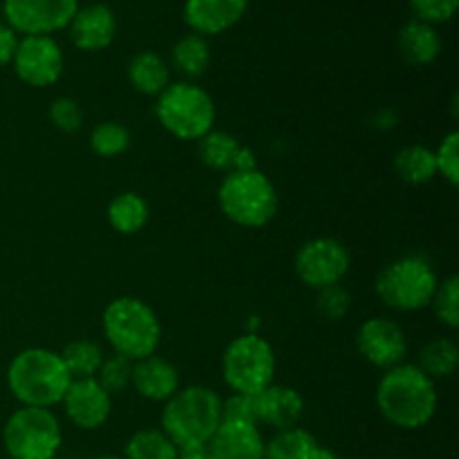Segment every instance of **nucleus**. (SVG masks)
<instances>
[{
	"label": "nucleus",
	"mask_w": 459,
	"mask_h": 459,
	"mask_svg": "<svg viewBox=\"0 0 459 459\" xmlns=\"http://www.w3.org/2000/svg\"><path fill=\"white\" fill-rule=\"evenodd\" d=\"M65 415L76 429L97 430L108 421L112 411V394L101 388L97 379H72L63 397Z\"/></svg>",
	"instance_id": "4468645a"
},
{
	"label": "nucleus",
	"mask_w": 459,
	"mask_h": 459,
	"mask_svg": "<svg viewBox=\"0 0 459 459\" xmlns=\"http://www.w3.org/2000/svg\"><path fill=\"white\" fill-rule=\"evenodd\" d=\"M437 273L424 255H402L377 276L375 291L384 305L397 312H417L433 303Z\"/></svg>",
	"instance_id": "423d86ee"
},
{
	"label": "nucleus",
	"mask_w": 459,
	"mask_h": 459,
	"mask_svg": "<svg viewBox=\"0 0 459 459\" xmlns=\"http://www.w3.org/2000/svg\"><path fill=\"white\" fill-rule=\"evenodd\" d=\"M94 459H124V457H119V455H99V457H94Z\"/></svg>",
	"instance_id": "79ce46f5"
},
{
	"label": "nucleus",
	"mask_w": 459,
	"mask_h": 459,
	"mask_svg": "<svg viewBox=\"0 0 459 459\" xmlns=\"http://www.w3.org/2000/svg\"><path fill=\"white\" fill-rule=\"evenodd\" d=\"M16 31L7 25H0V67H4L7 63H12L13 52H16Z\"/></svg>",
	"instance_id": "4c0bfd02"
},
{
	"label": "nucleus",
	"mask_w": 459,
	"mask_h": 459,
	"mask_svg": "<svg viewBox=\"0 0 459 459\" xmlns=\"http://www.w3.org/2000/svg\"><path fill=\"white\" fill-rule=\"evenodd\" d=\"M222 421H247V424L258 426L255 399L249 394L233 393L227 402H222Z\"/></svg>",
	"instance_id": "e433bc0d"
},
{
	"label": "nucleus",
	"mask_w": 459,
	"mask_h": 459,
	"mask_svg": "<svg viewBox=\"0 0 459 459\" xmlns=\"http://www.w3.org/2000/svg\"><path fill=\"white\" fill-rule=\"evenodd\" d=\"M76 0H4L3 13L7 27L25 36H49L65 30L74 18Z\"/></svg>",
	"instance_id": "9b49d317"
},
{
	"label": "nucleus",
	"mask_w": 459,
	"mask_h": 459,
	"mask_svg": "<svg viewBox=\"0 0 459 459\" xmlns=\"http://www.w3.org/2000/svg\"><path fill=\"white\" fill-rule=\"evenodd\" d=\"M90 146L99 157H117L130 146V133L117 121L99 124L90 134Z\"/></svg>",
	"instance_id": "c756f323"
},
{
	"label": "nucleus",
	"mask_w": 459,
	"mask_h": 459,
	"mask_svg": "<svg viewBox=\"0 0 459 459\" xmlns=\"http://www.w3.org/2000/svg\"><path fill=\"white\" fill-rule=\"evenodd\" d=\"M94 379L101 384V388L106 390L108 394L124 393L130 385V381H133V361L121 357V354L106 357Z\"/></svg>",
	"instance_id": "7c9ffc66"
},
{
	"label": "nucleus",
	"mask_w": 459,
	"mask_h": 459,
	"mask_svg": "<svg viewBox=\"0 0 459 459\" xmlns=\"http://www.w3.org/2000/svg\"><path fill=\"white\" fill-rule=\"evenodd\" d=\"M357 348L368 363L381 368V370H390L406 359V332L390 318H370L359 327Z\"/></svg>",
	"instance_id": "ddd939ff"
},
{
	"label": "nucleus",
	"mask_w": 459,
	"mask_h": 459,
	"mask_svg": "<svg viewBox=\"0 0 459 459\" xmlns=\"http://www.w3.org/2000/svg\"><path fill=\"white\" fill-rule=\"evenodd\" d=\"M206 446L213 459H264L260 426L247 421H222Z\"/></svg>",
	"instance_id": "2eb2a0df"
},
{
	"label": "nucleus",
	"mask_w": 459,
	"mask_h": 459,
	"mask_svg": "<svg viewBox=\"0 0 459 459\" xmlns=\"http://www.w3.org/2000/svg\"><path fill=\"white\" fill-rule=\"evenodd\" d=\"M222 213L238 227H264L278 213V193L272 179L255 170H236L224 178L218 191Z\"/></svg>",
	"instance_id": "39448f33"
},
{
	"label": "nucleus",
	"mask_w": 459,
	"mask_h": 459,
	"mask_svg": "<svg viewBox=\"0 0 459 459\" xmlns=\"http://www.w3.org/2000/svg\"><path fill=\"white\" fill-rule=\"evenodd\" d=\"M52 459H67V457H58V455H56V457H52Z\"/></svg>",
	"instance_id": "37998d69"
},
{
	"label": "nucleus",
	"mask_w": 459,
	"mask_h": 459,
	"mask_svg": "<svg viewBox=\"0 0 459 459\" xmlns=\"http://www.w3.org/2000/svg\"><path fill=\"white\" fill-rule=\"evenodd\" d=\"M312 459H343V457H339V455H336V453H332L330 448L318 446V448H316V453H314V457H312Z\"/></svg>",
	"instance_id": "a19ab883"
},
{
	"label": "nucleus",
	"mask_w": 459,
	"mask_h": 459,
	"mask_svg": "<svg viewBox=\"0 0 459 459\" xmlns=\"http://www.w3.org/2000/svg\"><path fill=\"white\" fill-rule=\"evenodd\" d=\"M435 314L439 321L448 327L459 325V278L448 276L437 285V291L433 296Z\"/></svg>",
	"instance_id": "2f4dec72"
},
{
	"label": "nucleus",
	"mask_w": 459,
	"mask_h": 459,
	"mask_svg": "<svg viewBox=\"0 0 459 459\" xmlns=\"http://www.w3.org/2000/svg\"><path fill=\"white\" fill-rule=\"evenodd\" d=\"M394 170L406 184H426L437 175L435 151L420 146H406L394 157Z\"/></svg>",
	"instance_id": "b1692460"
},
{
	"label": "nucleus",
	"mask_w": 459,
	"mask_h": 459,
	"mask_svg": "<svg viewBox=\"0 0 459 459\" xmlns=\"http://www.w3.org/2000/svg\"><path fill=\"white\" fill-rule=\"evenodd\" d=\"M318 446L321 444L309 430L294 426L276 430V435L264 442V459H312Z\"/></svg>",
	"instance_id": "4be33fe9"
},
{
	"label": "nucleus",
	"mask_w": 459,
	"mask_h": 459,
	"mask_svg": "<svg viewBox=\"0 0 459 459\" xmlns=\"http://www.w3.org/2000/svg\"><path fill=\"white\" fill-rule=\"evenodd\" d=\"M247 12V0H186L184 21L195 34L215 36L231 30Z\"/></svg>",
	"instance_id": "dca6fc26"
},
{
	"label": "nucleus",
	"mask_w": 459,
	"mask_h": 459,
	"mask_svg": "<svg viewBox=\"0 0 459 459\" xmlns=\"http://www.w3.org/2000/svg\"><path fill=\"white\" fill-rule=\"evenodd\" d=\"M211 63V49L204 36L188 34L179 39L173 48V65L179 74L195 79L206 72Z\"/></svg>",
	"instance_id": "393cba45"
},
{
	"label": "nucleus",
	"mask_w": 459,
	"mask_h": 459,
	"mask_svg": "<svg viewBox=\"0 0 459 459\" xmlns=\"http://www.w3.org/2000/svg\"><path fill=\"white\" fill-rule=\"evenodd\" d=\"M377 406L397 429H424L437 411L435 381L417 368V363H399L381 377L377 385Z\"/></svg>",
	"instance_id": "f257e3e1"
},
{
	"label": "nucleus",
	"mask_w": 459,
	"mask_h": 459,
	"mask_svg": "<svg viewBox=\"0 0 459 459\" xmlns=\"http://www.w3.org/2000/svg\"><path fill=\"white\" fill-rule=\"evenodd\" d=\"M4 451L12 459H52L63 446V429L49 408L22 406L3 429Z\"/></svg>",
	"instance_id": "6e6552de"
},
{
	"label": "nucleus",
	"mask_w": 459,
	"mask_h": 459,
	"mask_svg": "<svg viewBox=\"0 0 459 459\" xmlns=\"http://www.w3.org/2000/svg\"><path fill=\"white\" fill-rule=\"evenodd\" d=\"M399 52L411 65H430L442 52V39L433 25L415 18L399 31Z\"/></svg>",
	"instance_id": "aec40b11"
},
{
	"label": "nucleus",
	"mask_w": 459,
	"mask_h": 459,
	"mask_svg": "<svg viewBox=\"0 0 459 459\" xmlns=\"http://www.w3.org/2000/svg\"><path fill=\"white\" fill-rule=\"evenodd\" d=\"M49 119L63 133H76L83 124V110L70 97H61L49 106Z\"/></svg>",
	"instance_id": "f704fd0d"
},
{
	"label": "nucleus",
	"mask_w": 459,
	"mask_h": 459,
	"mask_svg": "<svg viewBox=\"0 0 459 459\" xmlns=\"http://www.w3.org/2000/svg\"><path fill=\"white\" fill-rule=\"evenodd\" d=\"M179 448L166 437L164 430L143 429L128 439L124 459H178Z\"/></svg>",
	"instance_id": "cd10ccee"
},
{
	"label": "nucleus",
	"mask_w": 459,
	"mask_h": 459,
	"mask_svg": "<svg viewBox=\"0 0 459 459\" xmlns=\"http://www.w3.org/2000/svg\"><path fill=\"white\" fill-rule=\"evenodd\" d=\"M255 399V415H258V426H272L276 430L294 429L303 417L305 402L294 388L290 385H269L263 393L254 394Z\"/></svg>",
	"instance_id": "a211bd4d"
},
{
	"label": "nucleus",
	"mask_w": 459,
	"mask_h": 459,
	"mask_svg": "<svg viewBox=\"0 0 459 459\" xmlns=\"http://www.w3.org/2000/svg\"><path fill=\"white\" fill-rule=\"evenodd\" d=\"M238 151H240V142L222 130H211L200 139V160L213 170L231 173Z\"/></svg>",
	"instance_id": "c85d7f7f"
},
{
	"label": "nucleus",
	"mask_w": 459,
	"mask_h": 459,
	"mask_svg": "<svg viewBox=\"0 0 459 459\" xmlns=\"http://www.w3.org/2000/svg\"><path fill=\"white\" fill-rule=\"evenodd\" d=\"M457 3L459 0H411L417 21H424L429 25L451 21L453 13L457 12Z\"/></svg>",
	"instance_id": "c9c22d12"
},
{
	"label": "nucleus",
	"mask_w": 459,
	"mask_h": 459,
	"mask_svg": "<svg viewBox=\"0 0 459 459\" xmlns=\"http://www.w3.org/2000/svg\"><path fill=\"white\" fill-rule=\"evenodd\" d=\"M296 273L312 290L339 285L350 269V251L334 238H314L296 254Z\"/></svg>",
	"instance_id": "9d476101"
},
{
	"label": "nucleus",
	"mask_w": 459,
	"mask_h": 459,
	"mask_svg": "<svg viewBox=\"0 0 459 459\" xmlns=\"http://www.w3.org/2000/svg\"><path fill=\"white\" fill-rule=\"evenodd\" d=\"M222 424V399L206 385L178 390L161 411V430L178 448L204 446Z\"/></svg>",
	"instance_id": "7ed1b4c3"
},
{
	"label": "nucleus",
	"mask_w": 459,
	"mask_h": 459,
	"mask_svg": "<svg viewBox=\"0 0 459 459\" xmlns=\"http://www.w3.org/2000/svg\"><path fill=\"white\" fill-rule=\"evenodd\" d=\"M236 170H255V155L251 148H242L238 151L236 160H233V169L231 173H236Z\"/></svg>",
	"instance_id": "58836bf2"
},
{
	"label": "nucleus",
	"mask_w": 459,
	"mask_h": 459,
	"mask_svg": "<svg viewBox=\"0 0 459 459\" xmlns=\"http://www.w3.org/2000/svg\"><path fill=\"white\" fill-rule=\"evenodd\" d=\"M155 115L170 134L184 142H200L215 124L213 99L206 90L188 81L170 83L157 97Z\"/></svg>",
	"instance_id": "0eeeda50"
},
{
	"label": "nucleus",
	"mask_w": 459,
	"mask_h": 459,
	"mask_svg": "<svg viewBox=\"0 0 459 459\" xmlns=\"http://www.w3.org/2000/svg\"><path fill=\"white\" fill-rule=\"evenodd\" d=\"M103 334L115 354H121L133 363L142 361L152 357L160 345V318L151 305L133 296H124L112 300L103 312Z\"/></svg>",
	"instance_id": "20e7f679"
},
{
	"label": "nucleus",
	"mask_w": 459,
	"mask_h": 459,
	"mask_svg": "<svg viewBox=\"0 0 459 459\" xmlns=\"http://www.w3.org/2000/svg\"><path fill=\"white\" fill-rule=\"evenodd\" d=\"M459 366V348L451 339H433L424 345L420 352V363L417 368L426 372L430 379H446Z\"/></svg>",
	"instance_id": "a878e982"
},
{
	"label": "nucleus",
	"mask_w": 459,
	"mask_h": 459,
	"mask_svg": "<svg viewBox=\"0 0 459 459\" xmlns=\"http://www.w3.org/2000/svg\"><path fill=\"white\" fill-rule=\"evenodd\" d=\"M13 70L22 83L31 88H48L63 74V52L52 36H25L13 52Z\"/></svg>",
	"instance_id": "f8f14e48"
},
{
	"label": "nucleus",
	"mask_w": 459,
	"mask_h": 459,
	"mask_svg": "<svg viewBox=\"0 0 459 459\" xmlns=\"http://www.w3.org/2000/svg\"><path fill=\"white\" fill-rule=\"evenodd\" d=\"M72 377L61 354L30 348L16 354L7 370V385L22 406L52 408L63 402Z\"/></svg>",
	"instance_id": "f03ea898"
},
{
	"label": "nucleus",
	"mask_w": 459,
	"mask_h": 459,
	"mask_svg": "<svg viewBox=\"0 0 459 459\" xmlns=\"http://www.w3.org/2000/svg\"><path fill=\"white\" fill-rule=\"evenodd\" d=\"M350 294L345 287L339 285H330V287H323V290H318V312L323 314L325 318H330V321H339V318H343L345 314H348L350 309Z\"/></svg>",
	"instance_id": "72a5a7b5"
},
{
	"label": "nucleus",
	"mask_w": 459,
	"mask_h": 459,
	"mask_svg": "<svg viewBox=\"0 0 459 459\" xmlns=\"http://www.w3.org/2000/svg\"><path fill=\"white\" fill-rule=\"evenodd\" d=\"M67 27H70L72 43L76 48L83 52H99L115 40L117 18L106 4H88L83 9H76Z\"/></svg>",
	"instance_id": "f3484780"
},
{
	"label": "nucleus",
	"mask_w": 459,
	"mask_h": 459,
	"mask_svg": "<svg viewBox=\"0 0 459 459\" xmlns=\"http://www.w3.org/2000/svg\"><path fill=\"white\" fill-rule=\"evenodd\" d=\"M276 357L260 334H242L227 345L222 354V377L236 394L263 393L273 384Z\"/></svg>",
	"instance_id": "1a4fd4ad"
},
{
	"label": "nucleus",
	"mask_w": 459,
	"mask_h": 459,
	"mask_svg": "<svg viewBox=\"0 0 459 459\" xmlns=\"http://www.w3.org/2000/svg\"><path fill=\"white\" fill-rule=\"evenodd\" d=\"M130 385L143 399L169 402L179 390V375L173 363L152 354V357L133 363V381H130Z\"/></svg>",
	"instance_id": "6ab92c4d"
},
{
	"label": "nucleus",
	"mask_w": 459,
	"mask_h": 459,
	"mask_svg": "<svg viewBox=\"0 0 459 459\" xmlns=\"http://www.w3.org/2000/svg\"><path fill=\"white\" fill-rule=\"evenodd\" d=\"M128 79L137 92L148 94V97H160L170 85V70L160 54L142 52L130 61Z\"/></svg>",
	"instance_id": "412c9836"
},
{
	"label": "nucleus",
	"mask_w": 459,
	"mask_h": 459,
	"mask_svg": "<svg viewBox=\"0 0 459 459\" xmlns=\"http://www.w3.org/2000/svg\"><path fill=\"white\" fill-rule=\"evenodd\" d=\"M108 220L115 231L124 236L142 231L148 222V204L137 193H121L108 206Z\"/></svg>",
	"instance_id": "5701e85b"
},
{
	"label": "nucleus",
	"mask_w": 459,
	"mask_h": 459,
	"mask_svg": "<svg viewBox=\"0 0 459 459\" xmlns=\"http://www.w3.org/2000/svg\"><path fill=\"white\" fill-rule=\"evenodd\" d=\"M178 459H213L211 455L209 446H188V448H179Z\"/></svg>",
	"instance_id": "ea45409f"
},
{
	"label": "nucleus",
	"mask_w": 459,
	"mask_h": 459,
	"mask_svg": "<svg viewBox=\"0 0 459 459\" xmlns=\"http://www.w3.org/2000/svg\"><path fill=\"white\" fill-rule=\"evenodd\" d=\"M61 359L72 379H92V377H97L106 357H103L101 345L94 343V341L79 339L63 348Z\"/></svg>",
	"instance_id": "bb28decb"
},
{
	"label": "nucleus",
	"mask_w": 459,
	"mask_h": 459,
	"mask_svg": "<svg viewBox=\"0 0 459 459\" xmlns=\"http://www.w3.org/2000/svg\"><path fill=\"white\" fill-rule=\"evenodd\" d=\"M435 164H437V175H442L451 186L459 184V133L453 130L435 151Z\"/></svg>",
	"instance_id": "473e14b6"
}]
</instances>
